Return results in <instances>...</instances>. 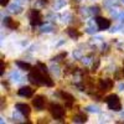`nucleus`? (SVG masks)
<instances>
[{"label":"nucleus","instance_id":"obj_1","mask_svg":"<svg viewBox=\"0 0 124 124\" xmlns=\"http://www.w3.org/2000/svg\"><path fill=\"white\" fill-rule=\"evenodd\" d=\"M106 102H107V104H108V108L112 109V110H120L122 109V103H120V99L117 94H110L106 98Z\"/></svg>","mask_w":124,"mask_h":124},{"label":"nucleus","instance_id":"obj_2","mask_svg":"<svg viewBox=\"0 0 124 124\" xmlns=\"http://www.w3.org/2000/svg\"><path fill=\"white\" fill-rule=\"evenodd\" d=\"M50 113L55 119H62L65 117V109L62 106L56 104V103H52L50 104Z\"/></svg>","mask_w":124,"mask_h":124},{"label":"nucleus","instance_id":"obj_3","mask_svg":"<svg viewBox=\"0 0 124 124\" xmlns=\"http://www.w3.org/2000/svg\"><path fill=\"white\" fill-rule=\"evenodd\" d=\"M41 20H42V17H41V13L39 11V10H32L30 14V24L32 26H36V25H40Z\"/></svg>","mask_w":124,"mask_h":124},{"label":"nucleus","instance_id":"obj_4","mask_svg":"<svg viewBox=\"0 0 124 124\" xmlns=\"http://www.w3.org/2000/svg\"><path fill=\"white\" fill-rule=\"evenodd\" d=\"M96 23H97L99 30H106V29H108V27L110 26V21H109L108 19H106V17L98 16V17L96 19Z\"/></svg>","mask_w":124,"mask_h":124},{"label":"nucleus","instance_id":"obj_5","mask_svg":"<svg viewBox=\"0 0 124 124\" xmlns=\"http://www.w3.org/2000/svg\"><path fill=\"white\" fill-rule=\"evenodd\" d=\"M32 104L36 109H42L45 107V98L42 96H36L32 99Z\"/></svg>","mask_w":124,"mask_h":124},{"label":"nucleus","instance_id":"obj_6","mask_svg":"<svg viewBox=\"0 0 124 124\" xmlns=\"http://www.w3.org/2000/svg\"><path fill=\"white\" fill-rule=\"evenodd\" d=\"M16 108L19 109V112L21 113V114H24L25 117H29L30 113H31V109L27 104H25V103H17L16 104Z\"/></svg>","mask_w":124,"mask_h":124},{"label":"nucleus","instance_id":"obj_7","mask_svg":"<svg viewBox=\"0 0 124 124\" xmlns=\"http://www.w3.org/2000/svg\"><path fill=\"white\" fill-rule=\"evenodd\" d=\"M113 87V81L107 78V79H101L99 82V89L101 91H108Z\"/></svg>","mask_w":124,"mask_h":124},{"label":"nucleus","instance_id":"obj_8","mask_svg":"<svg viewBox=\"0 0 124 124\" xmlns=\"http://www.w3.org/2000/svg\"><path fill=\"white\" fill-rule=\"evenodd\" d=\"M17 93H19V96H21V97L30 98V97H32V94H34V89H31L30 87H21Z\"/></svg>","mask_w":124,"mask_h":124},{"label":"nucleus","instance_id":"obj_9","mask_svg":"<svg viewBox=\"0 0 124 124\" xmlns=\"http://www.w3.org/2000/svg\"><path fill=\"white\" fill-rule=\"evenodd\" d=\"M5 25H6V27L11 29V30H15L16 27H19V23H17V21H15V20H13L11 17L5 19Z\"/></svg>","mask_w":124,"mask_h":124},{"label":"nucleus","instance_id":"obj_10","mask_svg":"<svg viewBox=\"0 0 124 124\" xmlns=\"http://www.w3.org/2000/svg\"><path fill=\"white\" fill-rule=\"evenodd\" d=\"M61 96H62V98H63L66 102H67V106L68 107H71L72 106V103H73V97H72L71 94H68V93H66V92H61Z\"/></svg>","mask_w":124,"mask_h":124},{"label":"nucleus","instance_id":"obj_11","mask_svg":"<svg viewBox=\"0 0 124 124\" xmlns=\"http://www.w3.org/2000/svg\"><path fill=\"white\" fill-rule=\"evenodd\" d=\"M68 34H70L71 37H79L81 36V34L75 29H68Z\"/></svg>","mask_w":124,"mask_h":124},{"label":"nucleus","instance_id":"obj_12","mask_svg":"<svg viewBox=\"0 0 124 124\" xmlns=\"http://www.w3.org/2000/svg\"><path fill=\"white\" fill-rule=\"evenodd\" d=\"M75 119H76L77 122H86V120H87V116H86V114H79V116H77Z\"/></svg>","mask_w":124,"mask_h":124},{"label":"nucleus","instance_id":"obj_13","mask_svg":"<svg viewBox=\"0 0 124 124\" xmlns=\"http://www.w3.org/2000/svg\"><path fill=\"white\" fill-rule=\"evenodd\" d=\"M17 65L21 67V68H26V70H30V68H31V66H30L29 63H24V62H21V61H19Z\"/></svg>","mask_w":124,"mask_h":124},{"label":"nucleus","instance_id":"obj_14","mask_svg":"<svg viewBox=\"0 0 124 124\" xmlns=\"http://www.w3.org/2000/svg\"><path fill=\"white\" fill-rule=\"evenodd\" d=\"M9 3V0H1V6H6Z\"/></svg>","mask_w":124,"mask_h":124}]
</instances>
